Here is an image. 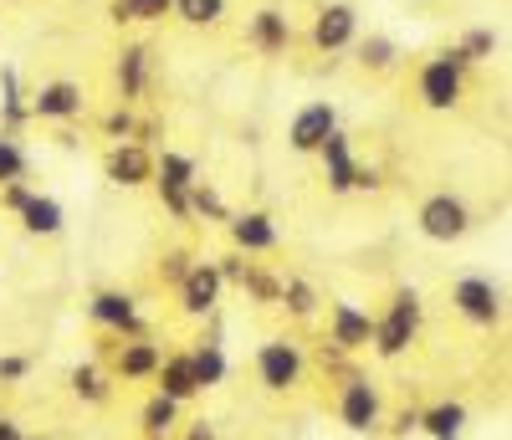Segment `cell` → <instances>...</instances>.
<instances>
[{
    "mask_svg": "<svg viewBox=\"0 0 512 440\" xmlns=\"http://www.w3.org/2000/svg\"><path fill=\"white\" fill-rule=\"evenodd\" d=\"M277 307H287L297 323H308V318L323 313V297H318V287H313L308 277H287L282 292H277Z\"/></svg>",
    "mask_w": 512,
    "mask_h": 440,
    "instance_id": "603a6c76",
    "label": "cell"
},
{
    "mask_svg": "<svg viewBox=\"0 0 512 440\" xmlns=\"http://www.w3.org/2000/svg\"><path fill=\"white\" fill-rule=\"evenodd\" d=\"M103 174H108L113 185H123V190L149 185V180H154V154H149L144 144H134V139H123V144H113V149L103 154Z\"/></svg>",
    "mask_w": 512,
    "mask_h": 440,
    "instance_id": "7c38bea8",
    "label": "cell"
},
{
    "mask_svg": "<svg viewBox=\"0 0 512 440\" xmlns=\"http://www.w3.org/2000/svg\"><path fill=\"white\" fill-rule=\"evenodd\" d=\"M190 267H195V256H190V251H180V246H175V251H164V261H159V282L180 287Z\"/></svg>",
    "mask_w": 512,
    "mask_h": 440,
    "instance_id": "e575fe53",
    "label": "cell"
},
{
    "mask_svg": "<svg viewBox=\"0 0 512 440\" xmlns=\"http://www.w3.org/2000/svg\"><path fill=\"white\" fill-rule=\"evenodd\" d=\"M369 333H374V318L364 313L359 302H333L328 307V343H338L344 354L369 348Z\"/></svg>",
    "mask_w": 512,
    "mask_h": 440,
    "instance_id": "5bb4252c",
    "label": "cell"
},
{
    "mask_svg": "<svg viewBox=\"0 0 512 440\" xmlns=\"http://www.w3.org/2000/svg\"><path fill=\"white\" fill-rule=\"evenodd\" d=\"M318 159H323V174H328V190L333 195H349L354 190V139L344 134V128H333V134L318 144Z\"/></svg>",
    "mask_w": 512,
    "mask_h": 440,
    "instance_id": "2e32d148",
    "label": "cell"
},
{
    "mask_svg": "<svg viewBox=\"0 0 512 440\" xmlns=\"http://www.w3.org/2000/svg\"><path fill=\"white\" fill-rule=\"evenodd\" d=\"M354 36H359V11L354 6L333 0V6L318 11V21H313V47L318 52H344V47H354Z\"/></svg>",
    "mask_w": 512,
    "mask_h": 440,
    "instance_id": "4fadbf2b",
    "label": "cell"
},
{
    "mask_svg": "<svg viewBox=\"0 0 512 440\" xmlns=\"http://www.w3.org/2000/svg\"><path fill=\"white\" fill-rule=\"evenodd\" d=\"M31 374V359L26 354H0V384H21Z\"/></svg>",
    "mask_w": 512,
    "mask_h": 440,
    "instance_id": "8d00e7d4",
    "label": "cell"
},
{
    "mask_svg": "<svg viewBox=\"0 0 512 440\" xmlns=\"http://www.w3.org/2000/svg\"><path fill=\"white\" fill-rule=\"evenodd\" d=\"M26 180V149L16 144V134H0V185Z\"/></svg>",
    "mask_w": 512,
    "mask_h": 440,
    "instance_id": "836d02e7",
    "label": "cell"
},
{
    "mask_svg": "<svg viewBox=\"0 0 512 440\" xmlns=\"http://www.w3.org/2000/svg\"><path fill=\"white\" fill-rule=\"evenodd\" d=\"M221 292H226V282L216 272V261H195V267L185 272V282H180V307L190 318H210L221 307Z\"/></svg>",
    "mask_w": 512,
    "mask_h": 440,
    "instance_id": "9c48e42d",
    "label": "cell"
},
{
    "mask_svg": "<svg viewBox=\"0 0 512 440\" xmlns=\"http://www.w3.org/2000/svg\"><path fill=\"white\" fill-rule=\"evenodd\" d=\"M338 128V108L333 103H308L303 113L292 118V128H287V144L297 149V154H318V144Z\"/></svg>",
    "mask_w": 512,
    "mask_h": 440,
    "instance_id": "9a60e30c",
    "label": "cell"
},
{
    "mask_svg": "<svg viewBox=\"0 0 512 440\" xmlns=\"http://www.w3.org/2000/svg\"><path fill=\"white\" fill-rule=\"evenodd\" d=\"M175 16L190 26H216L226 16V0H175Z\"/></svg>",
    "mask_w": 512,
    "mask_h": 440,
    "instance_id": "1f68e13d",
    "label": "cell"
},
{
    "mask_svg": "<svg viewBox=\"0 0 512 440\" xmlns=\"http://www.w3.org/2000/svg\"><path fill=\"white\" fill-rule=\"evenodd\" d=\"M190 215H200V220H231L221 190H216V185H200V180L190 185Z\"/></svg>",
    "mask_w": 512,
    "mask_h": 440,
    "instance_id": "4dcf8cb0",
    "label": "cell"
},
{
    "mask_svg": "<svg viewBox=\"0 0 512 440\" xmlns=\"http://www.w3.org/2000/svg\"><path fill=\"white\" fill-rule=\"evenodd\" d=\"M200 180L195 174V159L190 154H175V149H164L154 159V190L164 200V210L175 215V220H190V185Z\"/></svg>",
    "mask_w": 512,
    "mask_h": 440,
    "instance_id": "5b68a950",
    "label": "cell"
},
{
    "mask_svg": "<svg viewBox=\"0 0 512 440\" xmlns=\"http://www.w3.org/2000/svg\"><path fill=\"white\" fill-rule=\"evenodd\" d=\"M451 302H456V313L466 323H477V328H497L502 323V287L492 277H461L451 287Z\"/></svg>",
    "mask_w": 512,
    "mask_h": 440,
    "instance_id": "52a82bcc",
    "label": "cell"
},
{
    "mask_svg": "<svg viewBox=\"0 0 512 440\" xmlns=\"http://www.w3.org/2000/svg\"><path fill=\"white\" fill-rule=\"evenodd\" d=\"M318 364H323L328 374H354V369H349V354H344L338 343H318Z\"/></svg>",
    "mask_w": 512,
    "mask_h": 440,
    "instance_id": "74e56055",
    "label": "cell"
},
{
    "mask_svg": "<svg viewBox=\"0 0 512 440\" xmlns=\"http://www.w3.org/2000/svg\"><path fill=\"white\" fill-rule=\"evenodd\" d=\"M420 430L431 435V440H461L466 430V405L461 400H441L431 410H420Z\"/></svg>",
    "mask_w": 512,
    "mask_h": 440,
    "instance_id": "44dd1931",
    "label": "cell"
},
{
    "mask_svg": "<svg viewBox=\"0 0 512 440\" xmlns=\"http://www.w3.org/2000/svg\"><path fill=\"white\" fill-rule=\"evenodd\" d=\"M185 440H221V430L210 420H195V425H185Z\"/></svg>",
    "mask_w": 512,
    "mask_h": 440,
    "instance_id": "b9f144b4",
    "label": "cell"
},
{
    "mask_svg": "<svg viewBox=\"0 0 512 440\" xmlns=\"http://www.w3.org/2000/svg\"><path fill=\"white\" fill-rule=\"evenodd\" d=\"M251 47L267 52V57H272V52H287V47H292V21H287L282 11H272V6L256 11V16H251Z\"/></svg>",
    "mask_w": 512,
    "mask_h": 440,
    "instance_id": "ffe728a7",
    "label": "cell"
},
{
    "mask_svg": "<svg viewBox=\"0 0 512 440\" xmlns=\"http://www.w3.org/2000/svg\"><path fill=\"white\" fill-rule=\"evenodd\" d=\"M226 226H231V241H236L241 256H267V251L282 246V231L267 210H236Z\"/></svg>",
    "mask_w": 512,
    "mask_h": 440,
    "instance_id": "30bf717a",
    "label": "cell"
},
{
    "mask_svg": "<svg viewBox=\"0 0 512 440\" xmlns=\"http://www.w3.org/2000/svg\"><path fill=\"white\" fill-rule=\"evenodd\" d=\"M154 379H159L154 394H164V400H175V405H190L195 394H200L195 369H190V354H164L159 369H154Z\"/></svg>",
    "mask_w": 512,
    "mask_h": 440,
    "instance_id": "ac0fdd59",
    "label": "cell"
},
{
    "mask_svg": "<svg viewBox=\"0 0 512 440\" xmlns=\"http://www.w3.org/2000/svg\"><path fill=\"white\" fill-rule=\"evenodd\" d=\"M26 440H47V435H26Z\"/></svg>",
    "mask_w": 512,
    "mask_h": 440,
    "instance_id": "ee69618b",
    "label": "cell"
},
{
    "mask_svg": "<svg viewBox=\"0 0 512 440\" xmlns=\"http://www.w3.org/2000/svg\"><path fill=\"white\" fill-rule=\"evenodd\" d=\"M415 430H420V410L410 405V410H400V415H395V425H390V435H400V440H405V435H415Z\"/></svg>",
    "mask_w": 512,
    "mask_h": 440,
    "instance_id": "ab89813d",
    "label": "cell"
},
{
    "mask_svg": "<svg viewBox=\"0 0 512 440\" xmlns=\"http://www.w3.org/2000/svg\"><path fill=\"white\" fill-rule=\"evenodd\" d=\"M0 440H26V430H21L11 415H0Z\"/></svg>",
    "mask_w": 512,
    "mask_h": 440,
    "instance_id": "7bdbcfd3",
    "label": "cell"
},
{
    "mask_svg": "<svg viewBox=\"0 0 512 440\" xmlns=\"http://www.w3.org/2000/svg\"><path fill=\"white\" fill-rule=\"evenodd\" d=\"M108 16L123 26V21H164L175 16V0H113Z\"/></svg>",
    "mask_w": 512,
    "mask_h": 440,
    "instance_id": "83f0119b",
    "label": "cell"
},
{
    "mask_svg": "<svg viewBox=\"0 0 512 440\" xmlns=\"http://www.w3.org/2000/svg\"><path fill=\"white\" fill-rule=\"evenodd\" d=\"M26 118H31V108L21 98V72L6 62V67H0V123H6V134H16Z\"/></svg>",
    "mask_w": 512,
    "mask_h": 440,
    "instance_id": "cb8c5ba5",
    "label": "cell"
},
{
    "mask_svg": "<svg viewBox=\"0 0 512 440\" xmlns=\"http://www.w3.org/2000/svg\"><path fill=\"white\" fill-rule=\"evenodd\" d=\"M415 333H420V292H415V287H400V292L390 297V307L374 318L369 348H374L379 359H400L405 348L415 343Z\"/></svg>",
    "mask_w": 512,
    "mask_h": 440,
    "instance_id": "6da1fadb",
    "label": "cell"
},
{
    "mask_svg": "<svg viewBox=\"0 0 512 440\" xmlns=\"http://www.w3.org/2000/svg\"><path fill=\"white\" fill-rule=\"evenodd\" d=\"M31 195H36V190H31L26 180H11V185H0V205H6L11 215H21V205H26Z\"/></svg>",
    "mask_w": 512,
    "mask_h": 440,
    "instance_id": "f35d334b",
    "label": "cell"
},
{
    "mask_svg": "<svg viewBox=\"0 0 512 440\" xmlns=\"http://www.w3.org/2000/svg\"><path fill=\"white\" fill-rule=\"evenodd\" d=\"M415 220H420V236L425 241H441V246H451V241H461L466 231H472V210H466V200L451 195V190L425 200Z\"/></svg>",
    "mask_w": 512,
    "mask_h": 440,
    "instance_id": "8992f818",
    "label": "cell"
},
{
    "mask_svg": "<svg viewBox=\"0 0 512 440\" xmlns=\"http://www.w3.org/2000/svg\"><path fill=\"white\" fill-rule=\"evenodd\" d=\"M88 313H93L98 328H108L118 338H149V323L139 318V302L128 297V292H98L88 302Z\"/></svg>",
    "mask_w": 512,
    "mask_h": 440,
    "instance_id": "ba28073f",
    "label": "cell"
},
{
    "mask_svg": "<svg viewBox=\"0 0 512 440\" xmlns=\"http://www.w3.org/2000/svg\"><path fill=\"white\" fill-rule=\"evenodd\" d=\"M67 384H72V394L82 405H108L113 400V379L98 369V364H77L72 374H67Z\"/></svg>",
    "mask_w": 512,
    "mask_h": 440,
    "instance_id": "d4e9b609",
    "label": "cell"
},
{
    "mask_svg": "<svg viewBox=\"0 0 512 440\" xmlns=\"http://www.w3.org/2000/svg\"><path fill=\"white\" fill-rule=\"evenodd\" d=\"M180 410H185V405H175V400H164V394H154V400L144 405V415H139L144 440H169V430L180 425Z\"/></svg>",
    "mask_w": 512,
    "mask_h": 440,
    "instance_id": "4316f807",
    "label": "cell"
},
{
    "mask_svg": "<svg viewBox=\"0 0 512 440\" xmlns=\"http://www.w3.org/2000/svg\"><path fill=\"white\" fill-rule=\"evenodd\" d=\"M21 226H26L31 236H57V231L67 226V210H62L52 195H31V200L21 205Z\"/></svg>",
    "mask_w": 512,
    "mask_h": 440,
    "instance_id": "7402d4cb",
    "label": "cell"
},
{
    "mask_svg": "<svg viewBox=\"0 0 512 440\" xmlns=\"http://www.w3.org/2000/svg\"><path fill=\"white\" fill-rule=\"evenodd\" d=\"M190 369H195V384H200V394H205V389H216V384H226V374H231V359H226L221 338H200V343L190 348Z\"/></svg>",
    "mask_w": 512,
    "mask_h": 440,
    "instance_id": "d6986e66",
    "label": "cell"
},
{
    "mask_svg": "<svg viewBox=\"0 0 512 440\" xmlns=\"http://www.w3.org/2000/svg\"><path fill=\"white\" fill-rule=\"evenodd\" d=\"M492 52H497V31H492V26H472V31L461 36V47H456L461 67H472V62H492Z\"/></svg>",
    "mask_w": 512,
    "mask_h": 440,
    "instance_id": "f1b7e54d",
    "label": "cell"
},
{
    "mask_svg": "<svg viewBox=\"0 0 512 440\" xmlns=\"http://www.w3.org/2000/svg\"><path fill=\"white\" fill-rule=\"evenodd\" d=\"M303 369H308V354H303V343H292V338H272V343L256 348V379L272 394L297 389L303 384Z\"/></svg>",
    "mask_w": 512,
    "mask_h": 440,
    "instance_id": "277c9868",
    "label": "cell"
},
{
    "mask_svg": "<svg viewBox=\"0 0 512 440\" xmlns=\"http://www.w3.org/2000/svg\"><path fill=\"white\" fill-rule=\"evenodd\" d=\"M415 93H420L425 108H436V113L456 108L461 93H466V67H461V57H456V52L431 57V62L420 67V77H415Z\"/></svg>",
    "mask_w": 512,
    "mask_h": 440,
    "instance_id": "3957f363",
    "label": "cell"
},
{
    "mask_svg": "<svg viewBox=\"0 0 512 440\" xmlns=\"http://www.w3.org/2000/svg\"><path fill=\"white\" fill-rule=\"evenodd\" d=\"M354 190H379V169L374 164H359L354 169Z\"/></svg>",
    "mask_w": 512,
    "mask_h": 440,
    "instance_id": "60d3db41",
    "label": "cell"
},
{
    "mask_svg": "<svg viewBox=\"0 0 512 440\" xmlns=\"http://www.w3.org/2000/svg\"><path fill=\"white\" fill-rule=\"evenodd\" d=\"M144 87H149V52L144 47H123V57H118V93H123V103L139 98Z\"/></svg>",
    "mask_w": 512,
    "mask_h": 440,
    "instance_id": "484cf974",
    "label": "cell"
},
{
    "mask_svg": "<svg viewBox=\"0 0 512 440\" xmlns=\"http://www.w3.org/2000/svg\"><path fill=\"white\" fill-rule=\"evenodd\" d=\"M134 128H139V118L128 113V108H113V113L103 118V134H108L113 144H123V139H134Z\"/></svg>",
    "mask_w": 512,
    "mask_h": 440,
    "instance_id": "d590c367",
    "label": "cell"
},
{
    "mask_svg": "<svg viewBox=\"0 0 512 440\" xmlns=\"http://www.w3.org/2000/svg\"><path fill=\"white\" fill-rule=\"evenodd\" d=\"M400 62V47L390 36H364L359 41V67H369V72H390Z\"/></svg>",
    "mask_w": 512,
    "mask_h": 440,
    "instance_id": "f546056e",
    "label": "cell"
},
{
    "mask_svg": "<svg viewBox=\"0 0 512 440\" xmlns=\"http://www.w3.org/2000/svg\"><path fill=\"white\" fill-rule=\"evenodd\" d=\"M82 87L77 82H67V77H57V82H41L36 93H31V118H41V123H72L77 113H82Z\"/></svg>",
    "mask_w": 512,
    "mask_h": 440,
    "instance_id": "8fae6325",
    "label": "cell"
},
{
    "mask_svg": "<svg viewBox=\"0 0 512 440\" xmlns=\"http://www.w3.org/2000/svg\"><path fill=\"white\" fill-rule=\"evenodd\" d=\"M338 425L354 430V435H369L384 425V394L379 384H369L364 374H344L338 384Z\"/></svg>",
    "mask_w": 512,
    "mask_h": 440,
    "instance_id": "7a4b0ae2",
    "label": "cell"
},
{
    "mask_svg": "<svg viewBox=\"0 0 512 440\" xmlns=\"http://www.w3.org/2000/svg\"><path fill=\"white\" fill-rule=\"evenodd\" d=\"M159 359H164V348L154 338H123L113 354V374L118 379H154Z\"/></svg>",
    "mask_w": 512,
    "mask_h": 440,
    "instance_id": "e0dca14e",
    "label": "cell"
},
{
    "mask_svg": "<svg viewBox=\"0 0 512 440\" xmlns=\"http://www.w3.org/2000/svg\"><path fill=\"white\" fill-rule=\"evenodd\" d=\"M241 292H251L256 302H267V307H277V292H282V277H272V272H262L251 261L246 267V277H241Z\"/></svg>",
    "mask_w": 512,
    "mask_h": 440,
    "instance_id": "d6a6232c",
    "label": "cell"
}]
</instances>
